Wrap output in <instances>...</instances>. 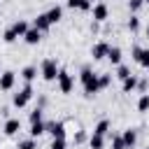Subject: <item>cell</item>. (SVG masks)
<instances>
[{
  "label": "cell",
  "mask_w": 149,
  "mask_h": 149,
  "mask_svg": "<svg viewBox=\"0 0 149 149\" xmlns=\"http://www.w3.org/2000/svg\"><path fill=\"white\" fill-rule=\"evenodd\" d=\"M79 81L84 84V93L91 98V95H95L98 91H100V79H98V74L91 70V68H81V72H79Z\"/></svg>",
  "instance_id": "1"
},
{
  "label": "cell",
  "mask_w": 149,
  "mask_h": 149,
  "mask_svg": "<svg viewBox=\"0 0 149 149\" xmlns=\"http://www.w3.org/2000/svg\"><path fill=\"white\" fill-rule=\"evenodd\" d=\"M58 72H61V68H58V61H56V58H44V61H42L40 74H42L44 81H54V79H58Z\"/></svg>",
  "instance_id": "2"
},
{
  "label": "cell",
  "mask_w": 149,
  "mask_h": 149,
  "mask_svg": "<svg viewBox=\"0 0 149 149\" xmlns=\"http://www.w3.org/2000/svg\"><path fill=\"white\" fill-rule=\"evenodd\" d=\"M30 98H33V84H30V81H26V86H23L19 93H14V100H12V102H14V107H19V109H21V107H26V105H28V100H30Z\"/></svg>",
  "instance_id": "3"
},
{
  "label": "cell",
  "mask_w": 149,
  "mask_h": 149,
  "mask_svg": "<svg viewBox=\"0 0 149 149\" xmlns=\"http://www.w3.org/2000/svg\"><path fill=\"white\" fill-rule=\"evenodd\" d=\"M58 88H61V93H65V95L74 88V77H72L68 70H63V68H61V72H58Z\"/></svg>",
  "instance_id": "4"
},
{
  "label": "cell",
  "mask_w": 149,
  "mask_h": 149,
  "mask_svg": "<svg viewBox=\"0 0 149 149\" xmlns=\"http://www.w3.org/2000/svg\"><path fill=\"white\" fill-rule=\"evenodd\" d=\"M91 16H93V23H102V21H107V16H109V9H107V5H105V2H98V5H93V9H91Z\"/></svg>",
  "instance_id": "5"
},
{
  "label": "cell",
  "mask_w": 149,
  "mask_h": 149,
  "mask_svg": "<svg viewBox=\"0 0 149 149\" xmlns=\"http://www.w3.org/2000/svg\"><path fill=\"white\" fill-rule=\"evenodd\" d=\"M16 84V72L14 70H5L0 74V91H12Z\"/></svg>",
  "instance_id": "6"
},
{
  "label": "cell",
  "mask_w": 149,
  "mask_h": 149,
  "mask_svg": "<svg viewBox=\"0 0 149 149\" xmlns=\"http://www.w3.org/2000/svg\"><path fill=\"white\" fill-rule=\"evenodd\" d=\"M107 51H109V44H107V42H95V44L91 47V56H93L95 61L107 58Z\"/></svg>",
  "instance_id": "7"
},
{
  "label": "cell",
  "mask_w": 149,
  "mask_h": 149,
  "mask_svg": "<svg viewBox=\"0 0 149 149\" xmlns=\"http://www.w3.org/2000/svg\"><path fill=\"white\" fill-rule=\"evenodd\" d=\"M47 133H51V137H65V123L63 121H49Z\"/></svg>",
  "instance_id": "8"
},
{
  "label": "cell",
  "mask_w": 149,
  "mask_h": 149,
  "mask_svg": "<svg viewBox=\"0 0 149 149\" xmlns=\"http://www.w3.org/2000/svg\"><path fill=\"white\" fill-rule=\"evenodd\" d=\"M19 130H21V121H19V119H7V121H5V126H2V133H5V135H9V137H12V135H16Z\"/></svg>",
  "instance_id": "9"
},
{
  "label": "cell",
  "mask_w": 149,
  "mask_h": 149,
  "mask_svg": "<svg viewBox=\"0 0 149 149\" xmlns=\"http://www.w3.org/2000/svg\"><path fill=\"white\" fill-rule=\"evenodd\" d=\"M33 26H35L37 30H42V33H44V30H49V26H51V21H49V16H47V12H44V14H37V16L33 19Z\"/></svg>",
  "instance_id": "10"
},
{
  "label": "cell",
  "mask_w": 149,
  "mask_h": 149,
  "mask_svg": "<svg viewBox=\"0 0 149 149\" xmlns=\"http://www.w3.org/2000/svg\"><path fill=\"white\" fill-rule=\"evenodd\" d=\"M23 40H26V44H37V42L42 40V30H37L35 26H30L28 33L23 35Z\"/></svg>",
  "instance_id": "11"
},
{
  "label": "cell",
  "mask_w": 149,
  "mask_h": 149,
  "mask_svg": "<svg viewBox=\"0 0 149 149\" xmlns=\"http://www.w3.org/2000/svg\"><path fill=\"white\" fill-rule=\"evenodd\" d=\"M12 28H14V33H16L19 37H23V35L28 33V28H30V23H28L26 19H19V21H14V23H12Z\"/></svg>",
  "instance_id": "12"
},
{
  "label": "cell",
  "mask_w": 149,
  "mask_h": 149,
  "mask_svg": "<svg viewBox=\"0 0 149 149\" xmlns=\"http://www.w3.org/2000/svg\"><path fill=\"white\" fill-rule=\"evenodd\" d=\"M123 142H126V147L128 149H133L135 147V142H137V130H133V128H128V130H123Z\"/></svg>",
  "instance_id": "13"
},
{
  "label": "cell",
  "mask_w": 149,
  "mask_h": 149,
  "mask_svg": "<svg viewBox=\"0 0 149 149\" xmlns=\"http://www.w3.org/2000/svg\"><path fill=\"white\" fill-rule=\"evenodd\" d=\"M107 61H109L112 65H121V49H119V47H109V51H107Z\"/></svg>",
  "instance_id": "14"
},
{
  "label": "cell",
  "mask_w": 149,
  "mask_h": 149,
  "mask_svg": "<svg viewBox=\"0 0 149 149\" xmlns=\"http://www.w3.org/2000/svg\"><path fill=\"white\" fill-rule=\"evenodd\" d=\"M47 16H49V21H51V26L54 23H58L61 21V16H63V7H58V5H54L49 12H47Z\"/></svg>",
  "instance_id": "15"
},
{
  "label": "cell",
  "mask_w": 149,
  "mask_h": 149,
  "mask_svg": "<svg viewBox=\"0 0 149 149\" xmlns=\"http://www.w3.org/2000/svg\"><path fill=\"white\" fill-rule=\"evenodd\" d=\"M88 147H91V149H102V147H105V135L93 133V135L88 137Z\"/></svg>",
  "instance_id": "16"
},
{
  "label": "cell",
  "mask_w": 149,
  "mask_h": 149,
  "mask_svg": "<svg viewBox=\"0 0 149 149\" xmlns=\"http://www.w3.org/2000/svg\"><path fill=\"white\" fill-rule=\"evenodd\" d=\"M42 133H47V123H44V121L30 123V137H40Z\"/></svg>",
  "instance_id": "17"
},
{
  "label": "cell",
  "mask_w": 149,
  "mask_h": 149,
  "mask_svg": "<svg viewBox=\"0 0 149 149\" xmlns=\"http://www.w3.org/2000/svg\"><path fill=\"white\" fill-rule=\"evenodd\" d=\"M21 77H23L26 81H33V79L37 77V68H35V65H26V68L21 70Z\"/></svg>",
  "instance_id": "18"
},
{
  "label": "cell",
  "mask_w": 149,
  "mask_h": 149,
  "mask_svg": "<svg viewBox=\"0 0 149 149\" xmlns=\"http://www.w3.org/2000/svg\"><path fill=\"white\" fill-rule=\"evenodd\" d=\"M137 88V77L135 74H130L128 79H123V93H133Z\"/></svg>",
  "instance_id": "19"
},
{
  "label": "cell",
  "mask_w": 149,
  "mask_h": 149,
  "mask_svg": "<svg viewBox=\"0 0 149 149\" xmlns=\"http://www.w3.org/2000/svg\"><path fill=\"white\" fill-rule=\"evenodd\" d=\"M107 130H109V121H107V119L98 121L95 128H93V133H98V135H107Z\"/></svg>",
  "instance_id": "20"
},
{
  "label": "cell",
  "mask_w": 149,
  "mask_h": 149,
  "mask_svg": "<svg viewBox=\"0 0 149 149\" xmlns=\"http://www.w3.org/2000/svg\"><path fill=\"white\" fill-rule=\"evenodd\" d=\"M137 112H149V93H142L137 100Z\"/></svg>",
  "instance_id": "21"
},
{
  "label": "cell",
  "mask_w": 149,
  "mask_h": 149,
  "mask_svg": "<svg viewBox=\"0 0 149 149\" xmlns=\"http://www.w3.org/2000/svg\"><path fill=\"white\" fill-rule=\"evenodd\" d=\"M16 37H19V35L14 33V28H12V26H9V28H7L5 33H2V42H5V44H12V42H14Z\"/></svg>",
  "instance_id": "22"
},
{
  "label": "cell",
  "mask_w": 149,
  "mask_h": 149,
  "mask_svg": "<svg viewBox=\"0 0 149 149\" xmlns=\"http://www.w3.org/2000/svg\"><path fill=\"white\" fill-rule=\"evenodd\" d=\"M19 149H37V142H35V137L21 140V142H19Z\"/></svg>",
  "instance_id": "23"
},
{
  "label": "cell",
  "mask_w": 149,
  "mask_h": 149,
  "mask_svg": "<svg viewBox=\"0 0 149 149\" xmlns=\"http://www.w3.org/2000/svg\"><path fill=\"white\" fill-rule=\"evenodd\" d=\"M116 77H119L121 81H123V79H128V77H130V70H128L126 65H116Z\"/></svg>",
  "instance_id": "24"
},
{
  "label": "cell",
  "mask_w": 149,
  "mask_h": 149,
  "mask_svg": "<svg viewBox=\"0 0 149 149\" xmlns=\"http://www.w3.org/2000/svg\"><path fill=\"white\" fill-rule=\"evenodd\" d=\"M112 149H128L121 135H114V137H112Z\"/></svg>",
  "instance_id": "25"
},
{
  "label": "cell",
  "mask_w": 149,
  "mask_h": 149,
  "mask_svg": "<svg viewBox=\"0 0 149 149\" xmlns=\"http://www.w3.org/2000/svg\"><path fill=\"white\" fill-rule=\"evenodd\" d=\"M137 63H140L142 68H149V49H142V51H140V58H137Z\"/></svg>",
  "instance_id": "26"
},
{
  "label": "cell",
  "mask_w": 149,
  "mask_h": 149,
  "mask_svg": "<svg viewBox=\"0 0 149 149\" xmlns=\"http://www.w3.org/2000/svg\"><path fill=\"white\" fill-rule=\"evenodd\" d=\"M128 30H130V33H137V30H140V19H137V16H130V19H128Z\"/></svg>",
  "instance_id": "27"
},
{
  "label": "cell",
  "mask_w": 149,
  "mask_h": 149,
  "mask_svg": "<svg viewBox=\"0 0 149 149\" xmlns=\"http://www.w3.org/2000/svg\"><path fill=\"white\" fill-rule=\"evenodd\" d=\"M49 149H65V137H54Z\"/></svg>",
  "instance_id": "28"
},
{
  "label": "cell",
  "mask_w": 149,
  "mask_h": 149,
  "mask_svg": "<svg viewBox=\"0 0 149 149\" xmlns=\"http://www.w3.org/2000/svg\"><path fill=\"white\" fill-rule=\"evenodd\" d=\"M37 121H42V109H40V107H35V109L30 112V123H37Z\"/></svg>",
  "instance_id": "29"
},
{
  "label": "cell",
  "mask_w": 149,
  "mask_h": 149,
  "mask_svg": "<svg viewBox=\"0 0 149 149\" xmlns=\"http://www.w3.org/2000/svg\"><path fill=\"white\" fill-rule=\"evenodd\" d=\"M86 140H88L86 130H77V133H74V144H81V142H86Z\"/></svg>",
  "instance_id": "30"
},
{
  "label": "cell",
  "mask_w": 149,
  "mask_h": 149,
  "mask_svg": "<svg viewBox=\"0 0 149 149\" xmlns=\"http://www.w3.org/2000/svg\"><path fill=\"white\" fill-rule=\"evenodd\" d=\"M93 9V0H79V12H91Z\"/></svg>",
  "instance_id": "31"
},
{
  "label": "cell",
  "mask_w": 149,
  "mask_h": 149,
  "mask_svg": "<svg viewBox=\"0 0 149 149\" xmlns=\"http://www.w3.org/2000/svg\"><path fill=\"white\" fill-rule=\"evenodd\" d=\"M142 5H144V0H128V9L130 12H137Z\"/></svg>",
  "instance_id": "32"
},
{
  "label": "cell",
  "mask_w": 149,
  "mask_h": 149,
  "mask_svg": "<svg viewBox=\"0 0 149 149\" xmlns=\"http://www.w3.org/2000/svg\"><path fill=\"white\" fill-rule=\"evenodd\" d=\"M98 79H100V88L109 86V81H112V77H109V74H98Z\"/></svg>",
  "instance_id": "33"
},
{
  "label": "cell",
  "mask_w": 149,
  "mask_h": 149,
  "mask_svg": "<svg viewBox=\"0 0 149 149\" xmlns=\"http://www.w3.org/2000/svg\"><path fill=\"white\" fill-rule=\"evenodd\" d=\"M65 5H68L70 9H79V0H65Z\"/></svg>",
  "instance_id": "34"
},
{
  "label": "cell",
  "mask_w": 149,
  "mask_h": 149,
  "mask_svg": "<svg viewBox=\"0 0 149 149\" xmlns=\"http://www.w3.org/2000/svg\"><path fill=\"white\" fill-rule=\"evenodd\" d=\"M140 51H142V47H137V44H135V47H133V58H135V61L140 58Z\"/></svg>",
  "instance_id": "35"
},
{
  "label": "cell",
  "mask_w": 149,
  "mask_h": 149,
  "mask_svg": "<svg viewBox=\"0 0 149 149\" xmlns=\"http://www.w3.org/2000/svg\"><path fill=\"white\" fill-rule=\"evenodd\" d=\"M144 33H147V37H149V23H147V28H144Z\"/></svg>",
  "instance_id": "36"
},
{
  "label": "cell",
  "mask_w": 149,
  "mask_h": 149,
  "mask_svg": "<svg viewBox=\"0 0 149 149\" xmlns=\"http://www.w3.org/2000/svg\"><path fill=\"white\" fill-rule=\"evenodd\" d=\"M144 5H149V0H144Z\"/></svg>",
  "instance_id": "37"
},
{
  "label": "cell",
  "mask_w": 149,
  "mask_h": 149,
  "mask_svg": "<svg viewBox=\"0 0 149 149\" xmlns=\"http://www.w3.org/2000/svg\"><path fill=\"white\" fill-rule=\"evenodd\" d=\"M144 149H149V147H144Z\"/></svg>",
  "instance_id": "38"
},
{
  "label": "cell",
  "mask_w": 149,
  "mask_h": 149,
  "mask_svg": "<svg viewBox=\"0 0 149 149\" xmlns=\"http://www.w3.org/2000/svg\"><path fill=\"white\" fill-rule=\"evenodd\" d=\"M0 142H2V140H0Z\"/></svg>",
  "instance_id": "39"
}]
</instances>
